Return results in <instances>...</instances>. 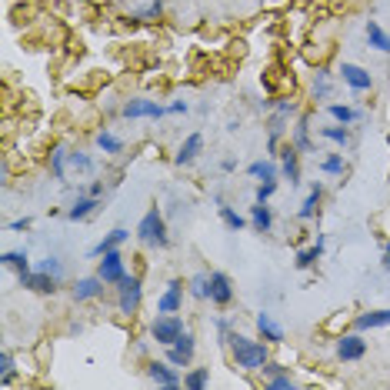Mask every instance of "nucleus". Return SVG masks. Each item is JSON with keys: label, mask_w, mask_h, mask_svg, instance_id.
I'll return each instance as SVG.
<instances>
[{"label": "nucleus", "mask_w": 390, "mask_h": 390, "mask_svg": "<svg viewBox=\"0 0 390 390\" xmlns=\"http://www.w3.org/2000/svg\"><path fill=\"white\" fill-rule=\"evenodd\" d=\"M223 340L230 344V353H234V360H237L241 371H263V364H267V344L250 340V337H243V334H227Z\"/></svg>", "instance_id": "f257e3e1"}, {"label": "nucleus", "mask_w": 390, "mask_h": 390, "mask_svg": "<svg viewBox=\"0 0 390 390\" xmlns=\"http://www.w3.org/2000/svg\"><path fill=\"white\" fill-rule=\"evenodd\" d=\"M137 237L150 247H167V223H164V214L157 207H150L147 214L137 223Z\"/></svg>", "instance_id": "f03ea898"}, {"label": "nucleus", "mask_w": 390, "mask_h": 390, "mask_svg": "<svg viewBox=\"0 0 390 390\" xmlns=\"http://www.w3.org/2000/svg\"><path fill=\"white\" fill-rule=\"evenodd\" d=\"M180 334H184V320L177 314H157V320L150 324V337H154L160 347H170Z\"/></svg>", "instance_id": "7ed1b4c3"}, {"label": "nucleus", "mask_w": 390, "mask_h": 390, "mask_svg": "<svg viewBox=\"0 0 390 390\" xmlns=\"http://www.w3.org/2000/svg\"><path fill=\"white\" fill-rule=\"evenodd\" d=\"M140 294H144V287H140V280L137 277H124L117 284V304H120V314L133 317L140 310Z\"/></svg>", "instance_id": "20e7f679"}, {"label": "nucleus", "mask_w": 390, "mask_h": 390, "mask_svg": "<svg viewBox=\"0 0 390 390\" xmlns=\"http://www.w3.org/2000/svg\"><path fill=\"white\" fill-rule=\"evenodd\" d=\"M97 277L104 280L107 287H111V284H120V280L127 277V267H124L120 250H107V254H104V260L97 263Z\"/></svg>", "instance_id": "39448f33"}, {"label": "nucleus", "mask_w": 390, "mask_h": 390, "mask_svg": "<svg viewBox=\"0 0 390 390\" xmlns=\"http://www.w3.org/2000/svg\"><path fill=\"white\" fill-rule=\"evenodd\" d=\"M167 360L174 367H187V364L194 360V334H190V331H184V334L167 347Z\"/></svg>", "instance_id": "423d86ee"}, {"label": "nucleus", "mask_w": 390, "mask_h": 390, "mask_svg": "<svg viewBox=\"0 0 390 390\" xmlns=\"http://www.w3.org/2000/svg\"><path fill=\"white\" fill-rule=\"evenodd\" d=\"M20 287L37 290V294H54L57 277L54 274H47V270H20Z\"/></svg>", "instance_id": "0eeeda50"}, {"label": "nucleus", "mask_w": 390, "mask_h": 390, "mask_svg": "<svg viewBox=\"0 0 390 390\" xmlns=\"http://www.w3.org/2000/svg\"><path fill=\"white\" fill-rule=\"evenodd\" d=\"M147 373H150V380L157 384V387H184V377L170 367V360L167 364H160V360H154V364H147Z\"/></svg>", "instance_id": "6e6552de"}, {"label": "nucleus", "mask_w": 390, "mask_h": 390, "mask_svg": "<svg viewBox=\"0 0 390 390\" xmlns=\"http://www.w3.org/2000/svg\"><path fill=\"white\" fill-rule=\"evenodd\" d=\"M184 304V280H170L167 290L157 300V314H177Z\"/></svg>", "instance_id": "1a4fd4ad"}, {"label": "nucleus", "mask_w": 390, "mask_h": 390, "mask_svg": "<svg viewBox=\"0 0 390 390\" xmlns=\"http://www.w3.org/2000/svg\"><path fill=\"white\" fill-rule=\"evenodd\" d=\"M170 113V107H160L157 100H127L124 104V117L127 120H137V117H164Z\"/></svg>", "instance_id": "9d476101"}, {"label": "nucleus", "mask_w": 390, "mask_h": 390, "mask_svg": "<svg viewBox=\"0 0 390 390\" xmlns=\"http://www.w3.org/2000/svg\"><path fill=\"white\" fill-rule=\"evenodd\" d=\"M210 300H214L217 307H227V304L234 300V284H230V277L221 274V270L210 274Z\"/></svg>", "instance_id": "9b49d317"}, {"label": "nucleus", "mask_w": 390, "mask_h": 390, "mask_svg": "<svg viewBox=\"0 0 390 390\" xmlns=\"http://www.w3.org/2000/svg\"><path fill=\"white\" fill-rule=\"evenodd\" d=\"M364 353H367V340L360 334H347L337 340V357L340 360H360Z\"/></svg>", "instance_id": "f8f14e48"}, {"label": "nucleus", "mask_w": 390, "mask_h": 390, "mask_svg": "<svg viewBox=\"0 0 390 390\" xmlns=\"http://www.w3.org/2000/svg\"><path fill=\"white\" fill-rule=\"evenodd\" d=\"M340 77H344V84H351L353 91H371L373 87V77L364 71V67H357V64H344L340 67Z\"/></svg>", "instance_id": "ddd939ff"}, {"label": "nucleus", "mask_w": 390, "mask_h": 390, "mask_svg": "<svg viewBox=\"0 0 390 390\" xmlns=\"http://www.w3.org/2000/svg\"><path fill=\"white\" fill-rule=\"evenodd\" d=\"M104 280L100 277H84V280H77L74 284V300L77 304H84V300H97L100 294H104Z\"/></svg>", "instance_id": "4468645a"}, {"label": "nucleus", "mask_w": 390, "mask_h": 390, "mask_svg": "<svg viewBox=\"0 0 390 390\" xmlns=\"http://www.w3.org/2000/svg\"><path fill=\"white\" fill-rule=\"evenodd\" d=\"M300 154L294 144H287V147L280 150V167H284V177L290 180V184H300Z\"/></svg>", "instance_id": "2eb2a0df"}, {"label": "nucleus", "mask_w": 390, "mask_h": 390, "mask_svg": "<svg viewBox=\"0 0 390 390\" xmlns=\"http://www.w3.org/2000/svg\"><path fill=\"white\" fill-rule=\"evenodd\" d=\"M201 150H204V137H201V133H190L184 144H180V150H177V157H174V160H177L180 167H187V164H194V160H197V154H201Z\"/></svg>", "instance_id": "dca6fc26"}, {"label": "nucleus", "mask_w": 390, "mask_h": 390, "mask_svg": "<svg viewBox=\"0 0 390 390\" xmlns=\"http://www.w3.org/2000/svg\"><path fill=\"white\" fill-rule=\"evenodd\" d=\"M357 331H380V327H390V307L384 310H367V314H360L357 320Z\"/></svg>", "instance_id": "f3484780"}, {"label": "nucleus", "mask_w": 390, "mask_h": 390, "mask_svg": "<svg viewBox=\"0 0 390 390\" xmlns=\"http://www.w3.org/2000/svg\"><path fill=\"white\" fill-rule=\"evenodd\" d=\"M257 331L267 344H280V340H284V327H280L270 314H257Z\"/></svg>", "instance_id": "a211bd4d"}, {"label": "nucleus", "mask_w": 390, "mask_h": 390, "mask_svg": "<svg viewBox=\"0 0 390 390\" xmlns=\"http://www.w3.org/2000/svg\"><path fill=\"white\" fill-rule=\"evenodd\" d=\"M250 223H254V230H257V234H267V230L274 227V214H270V207L257 201V204L250 207Z\"/></svg>", "instance_id": "6ab92c4d"}, {"label": "nucleus", "mask_w": 390, "mask_h": 390, "mask_svg": "<svg viewBox=\"0 0 390 390\" xmlns=\"http://www.w3.org/2000/svg\"><path fill=\"white\" fill-rule=\"evenodd\" d=\"M127 237H130L127 230H124V227H117V230H111V234H107L104 241H100L97 247H93V250H91V257H104L107 250H117V247H120V243L127 241Z\"/></svg>", "instance_id": "aec40b11"}, {"label": "nucleus", "mask_w": 390, "mask_h": 390, "mask_svg": "<svg viewBox=\"0 0 390 390\" xmlns=\"http://www.w3.org/2000/svg\"><path fill=\"white\" fill-rule=\"evenodd\" d=\"M367 44H371L373 50H380V54H390V37H387V30H384L377 20L367 24Z\"/></svg>", "instance_id": "412c9836"}, {"label": "nucleus", "mask_w": 390, "mask_h": 390, "mask_svg": "<svg viewBox=\"0 0 390 390\" xmlns=\"http://www.w3.org/2000/svg\"><path fill=\"white\" fill-rule=\"evenodd\" d=\"M320 194H324V187H320V184L310 187L307 201H304V204H300V210H297V217H300V221H310V217L317 214V204H320Z\"/></svg>", "instance_id": "4be33fe9"}, {"label": "nucleus", "mask_w": 390, "mask_h": 390, "mask_svg": "<svg viewBox=\"0 0 390 390\" xmlns=\"http://www.w3.org/2000/svg\"><path fill=\"white\" fill-rule=\"evenodd\" d=\"M93 207H97V197H77L74 201V207H71V210H67V217H71V221H84V217H91L93 214Z\"/></svg>", "instance_id": "5701e85b"}, {"label": "nucleus", "mask_w": 390, "mask_h": 390, "mask_svg": "<svg viewBox=\"0 0 390 390\" xmlns=\"http://www.w3.org/2000/svg\"><path fill=\"white\" fill-rule=\"evenodd\" d=\"M320 254H324V237H317L314 247H304L297 254V267L300 270H307V267H314L317 260H320Z\"/></svg>", "instance_id": "b1692460"}, {"label": "nucleus", "mask_w": 390, "mask_h": 390, "mask_svg": "<svg viewBox=\"0 0 390 390\" xmlns=\"http://www.w3.org/2000/svg\"><path fill=\"white\" fill-rule=\"evenodd\" d=\"M210 384V367H197V371L184 373V387L187 390H204Z\"/></svg>", "instance_id": "393cba45"}, {"label": "nucleus", "mask_w": 390, "mask_h": 390, "mask_svg": "<svg viewBox=\"0 0 390 390\" xmlns=\"http://www.w3.org/2000/svg\"><path fill=\"white\" fill-rule=\"evenodd\" d=\"M17 380V371H14V357L10 351H0V384L7 387V384H14Z\"/></svg>", "instance_id": "a878e982"}, {"label": "nucleus", "mask_w": 390, "mask_h": 390, "mask_svg": "<svg viewBox=\"0 0 390 390\" xmlns=\"http://www.w3.org/2000/svg\"><path fill=\"white\" fill-rule=\"evenodd\" d=\"M190 294L197 300H210V274H197L190 280Z\"/></svg>", "instance_id": "bb28decb"}, {"label": "nucleus", "mask_w": 390, "mask_h": 390, "mask_svg": "<svg viewBox=\"0 0 390 390\" xmlns=\"http://www.w3.org/2000/svg\"><path fill=\"white\" fill-rule=\"evenodd\" d=\"M97 147L104 150V154H120V147H124V144H120V140H117L113 133L100 130V133H97Z\"/></svg>", "instance_id": "cd10ccee"}, {"label": "nucleus", "mask_w": 390, "mask_h": 390, "mask_svg": "<svg viewBox=\"0 0 390 390\" xmlns=\"http://www.w3.org/2000/svg\"><path fill=\"white\" fill-rule=\"evenodd\" d=\"M250 177H257V180H274L277 170H274V164H267V160H257V164H250Z\"/></svg>", "instance_id": "c85d7f7f"}, {"label": "nucleus", "mask_w": 390, "mask_h": 390, "mask_svg": "<svg viewBox=\"0 0 390 390\" xmlns=\"http://www.w3.org/2000/svg\"><path fill=\"white\" fill-rule=\"evenodd\" d=\"M64 160H67V150L57 147L54 154H50V170H54L57 180H64V177H67V170H64Z\"/></svg>", "instance_id": "c756f323"}, {"label": "nucleus", "mask_w": 390, "mask_h": 390, "mask_svg": "<svg viewBox=\"0 0 390 390\" xmlns=\"http://www.w3.org/2000/svg\"><path fill=\"white\" fill-rule=\"evenodd\" d=\"M320 133H324L327 140H334V144H344V147L351 144V130L347 127H324Z\"/></svg>", "instance_id": "7c9ffc66"}, {"label": "nucleus", "mask_w": 390, "mask_h": 390, "mask_svg": "<svg viewBox=\"0 0 390 390\" xmlns=\"http://www.w3.org/2000/svg\"><path fill=\"white\" fill-rule=\"evenodd\" d=\"M331 117H334V120H340V124H353V120H357L360 113L353 111V107H344V104H334V107H331Z\"/></svg>", "instance_id": "2f4dec72"}, {"label": "nucleus", "mask_w": 390, "mask_h": 390, "mask_svg": "<svg viewBox=\"0 0 390 390\" xmlns=\"http://www.w3.org/2000/svg\"><path fill=\"white\" fill-rule=\"evenodd\" d=\"M3 263H7V267H14V270H30V267H27V254H24V250H7V254H3Z\"/></svg>", "instance_id": "473e14b6"}, {"label": "nucleus", "mask_w": 390, "mask_h": 390, "mask_svg": "<svg viewBox=\"0 0 390 390\" xmlns=\"http://www.w3.org/2000/svg\"><path fill=\"white\" fill-rule=\"evenodd\" d=\"M221 221L227 223V227H230V230H241L243 223H247V221H243V217H241V214H237V210H234V207H221Z\"/></svg>", "instance_id": "72a5a7b5"}, {"label": "nucleus", "mask_w": 390, "mask_h": 390, "mask_svg": "<svg viewBox=\"0 0 390 390\" xmlns=\"http://www.w3.org/2000/svg\"><path fill=\"white\" fill-rule=\"evenodd\" d=\"M294 147L297 150H310V137H307V117L294 127Z\"/></svg>", "instance_id": "f704fd0d"}, {"label": "nucleus", "mask_w": 390, "mask_h": 390, "mask_svg": "<svg viewBox=\"0 0 390 390\" xmlns=\"http://www.w3.org/2000/svg\"><path fill=\"white\" fill-rule=\"evenodd\" d=\"M274 190H277V177H274V180H260V187H257V201H260V204H267V201L274 197Z\"/></svg>", "instance_id": "c9c22d12"}, {"label": "nucleus", "mask_w": 390, "mask_h": 390, "mask_svg": "<svg viewBox=\"0 0 390 390\" xmlns=\"http://www.w3.org/2000/svg\"><path fill=\"white\" fill-rule=\"evenodd\" d=\"M320 167H324V174H344V157H340V154H334V157H327Z\"/></svg>", "instance_id": "e433bc0d"}, {"label": "nucleus", "mask_w": 390, "mask_h": 390, "mask_svg": "<svg viewBox=\"0 0 390 390\" xmlns=\"http://www.w3.org/2000/svg\"><path fill=\"white\" fill-rule=\"evenodd\" d=\"M267 387H270V390H290V387H294V380H290L287 373H277V377H270V380H267Z\"/></svg>", "instance_id": "4c0bfd02"}, {"label": "nucleus", "mask_w": 390, "mask_h": 390, "mask_svg": "<svg viewBox=\"0 0 390 390\" xmlns=\"http://www.w3.org/2000/svg\"><path fill=\"white\" fill-rule=\"evenodd\" d=\"M67 157H71V167L74 170H93L91 157H84V154H67Z\"/></svg>", "instance_id": "58836bf2"}, {"label": "nucleus", "mask_w": 390, "mask_h": 390, "mask_svg": "<svg viewBox=\"0 0 390 390\" xmlns=\"http://www.w3.org/2000/svg\"><path fill=\"white\" fill-rule=\"evenodd\" d=\"M37 270H47V274H54V277H57V274H60V260H57V257L40 260V263H37Z\"/></svg>", "instance_id": "ea45409f"}, {"label": "nucleus", "mask_w": 390, "mask_h": 390, "mask_svg": "<svg viewBox=\"0 0 390 390\" xmlns=\"http://www.w3.org/2000/svg\"><path fill=\"white\" fill-rule=\"evenodd\" d=\"M314 91H317V97H327V77H324V74H317V87H314Z\"/></svg>", "instance_id": "a19ab883"}, {"label": "nucleus", "mask_w": 390, "mask_h": 390, "mask_svg": "<svg viewBox=\"0 0 390 390\" xmlns=\"http://www.w3.org/2000/svg\"><path fill=\"white\" fill-rule=\"evenodd\" d=\"M27 227H30V221H27V217H24V221H14V223H10V230H27Z\"/></svg>", "instance_id": "79ce46f5"}, {"label": "nucleus", "mask_w": 390, "mask_h": 390, "mask_svg": "<svg viewBox=\"0 0 390 390\" xmlns=\"http://www.w3.org/2000/svg\"><path fill=\"white\" fill-rule=\"evenodd\" d=\"M384 263L390 267V243H387V250H384Z\"/></svg>", "instance_id": "37998d69"}, {"label": "nucleus", "mask_w": 390, "mask_h": 390, "mask_svg": "<svg viewBox=\"0 0 390 390\" xmlns=\"http://www.w3.org/2000/svg\"><path fill=\"white\" fill-rule=\"evenodd\" d=\"M387 144H390V137H387Z\"/></svg>", "instance_id": "c03bdc74"}]
</instances>
